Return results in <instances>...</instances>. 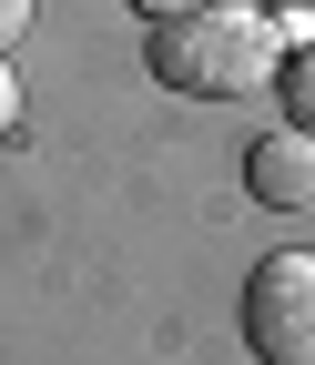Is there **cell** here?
I'll list each match as a JSON object with an SVG mask.
<instances>
[{"label": "cell", "mask_w": 315, "mask_h": 365, "mask_svg": "<svg viewBox=\"0 0 315 365\" xmlns=\"http://www.w3.org/2000/svg\"><path fill=\"white\" fill-rule=\"evenodd\" d=\"M143 21H184V11H204V0H132Z\"/></svg>", "instance_id": "cell-6"}, {"label": "cell", "mask_w": 315, "mask_h": 365, "mask_svg": "<svg viewBox=\"0 0 315 365\" xmlns=\"http://www.w3.org/2000/svg\"><path fill=\"white\" fill-rule=\"evenodd\" d=\"M285 61V31L244 11V0H204L184 21H153V81L184 91V102H234V91H264Z\"/></svg>", "instance_id": "cell-1"}, {"label": "cell", "mask_w": 315, "mask_h": 365, "mask_svg": "<svg viewBox=\"0 0 315 365\" xmlns=\"http://www.w3.org/2000/svg\"><path fill=\"white\" fill-rule=\"evenodd\" d=\"M285 122H295V132H315V41L285 61Z\"/></svg>", "instance_id": "cell-4"}, {"label": "cell", "mask_w": 315, "mask_h": 365, "mask_svg": "<svg viewBox=\"0 0 315 365\" xmlns=\"http://www.w3.org/2000/svg\"><path fill=\"white\" fill-rule=\"evenodd\" d=\"M21 122V81H11V61H0V132Z\"/></svg>", "instance_id": "cell-7"}, {"label": "cell", "mask_w": 315, "mask_h": 365, "mask_svg": "<svg viewBox=\"0 0 315 365\" xmlns=\"http://www.w3.org/2000/svg\"><path fill=\"white\" fill-rule=\"evenodd\" d=\"M21 31H31V0H0V51H11Z\"/></svg>", "instance_id": "cell-5"}, {"label": "cell", "mask_w": 315, "mask_h": 365, "mask_svg": "<svg viewBox=\"0 0 315 365\" xmlns=\"http://www.w3.org/2000/svg\"><path fill=\"white\" fill-rule=\"evenodd\" d=\"M244 182H254V203H275V213H315V132H264V143L244 153Z\"/></svg>", "instance_id": "cell-3"}, {"label": "cell", "mask_w": 315, "mask_h": 365, "mask_svg": "<svg viewBox=\"0 0 315 365\" xmlns=\"http://www.w3.org/2000/svg\"><path fill=\"white\" fill-rule=\"evenodd\" d=\"M244 345L264 365H315V254H264L244 284Z\"/></svg>", "instance_id": "cell-2"}]
</instances>
